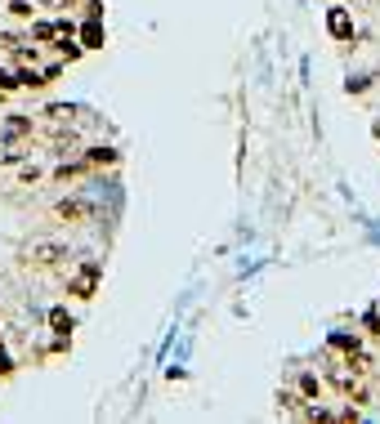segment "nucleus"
I'll return each instance as SVG.
<instances>
[{"label": "nucleus", "instance_id": "423d86ee", "mask_svg": "<svg viewBox=\"0 0 380 424\" xmlns=\"http://www.w3.org/2000/svg\"><path fill=\"white\" fill-rule=\"evenodd\" d=\"M327 31H332L336 41H349L354 36V19L344 9H332V14H327Z\"/></svg>", "mask_w": 380, "mask_h": 424}, {"label": "nucleus", "instance_id": "1a4fd4ad", "mask_svg": "<svg viewBox=\"0 0 380 424\" xmlns=\"http://www.w3.org/2000/svg\"><path fill=\"white\" fill-rule=\"evenodd\" d=\"M49 326H54L58 335H72V317H68V309H54V313H49Z\"/></svg>", "mask_w": 380, "mask_h": 424}, {"label": "nucleus", "instance_id": "6e6552de", "mask_svg": "<svg viewBox=\"0 0 380 424\" xmlns=\"http://www.w3.org/2000/svg\"><path fill=\"white\" fill-rule=\"evenodd\" d=\"M86 161L90 165H112V161H117V152H112V148H86Z\"/></svg>", "mask_w": 380, "mask_h": 424}, {"label": "nucleus", "instance_id": "ddd939ff", "mask_svg": "<svg viewBox=\"0 0 380 424\" xmlns=\"http://www.w3.org/2000/svg\"><path fill=\"white\" fill-rule=\"evenodd\" d=\"M23 157H27L23 148H5V152H0V165H19Z\"/></svg>", "mask_w": 380, "mask_h": 424}, {"label": "nucleus", "instance_id": "9d476101", "mask_svg": "<svg viewBox=\"0 0 380 424\" xmlns=\"http://www.w3.org/2000/svg\"><path fill=\"white\" fill-rule=\"evenodd\" d=\"M300 393H304L309 402H318V398H322V384H318V376H300Z\"/></svg>", "mask_w": 380, "mask_h": 424}, {"label": "nucleus", "instance_id": "f8f14e48", "mask_svg": "<svg viewBox=\"0 0 380 424\" xmlns=\"http://www.w3.org/2000/svg\"><path fill=\"white\" fill-rule=\"evenodd\" d=\"M332 348H340V353H349V358H354V353H358V339H349V335H332Z\"/></svg>", "mask_w": 380, "mask_h": 424}, {"label": "nucleus", "instance_id": "f257e3e1", "mask_svg": "<svg viewBox=\"0 0 380 424\" xmlns=\"http://www.w3.org/2000/svg\"><path fill=\"white\" fill-rule=\"evenodd\" d=\"M358 376H362V371L344 362V366H332V376H327V380H332L340 393H349L354 402H367V388H362V380H358Z\"/></svg>", "mask_w": 380, "mask_h": 424}, {"label": "nucleus", "instance_id": "0eeeda50", "mask_svg": "<svg viewBox=\"0 0 380 424\" xmlns=\"http://www.w3.org/2000/svg\"><path fill=\"white\" fill-rule=\"evenodd\" d=\"M63 31H72L68 23H31V36L36 41H54V36H63Z\"/></svg>", "mask_w": 380, "mask_h": 424}, {"label": "nucleus", "instance_id": "20e7f679", "mask_svg": "<svg viewBox=\"0 0 380 424\" xmlns=\"http://www.w3.org/2000/svg\"><path fill=\"white\" fill-rule=\"evenodd\" d=\"M94 286H98V264H81V273L68 281V291L76 299H94Z\"/></svg>", "mask_w": 380, "mask_h": 424}, {"label": "nucleus", "instance_id": "4468645a", "mask_svg": "<svg viewBox=\"0 0 380 424\" xmlns=\"http://www.w3.org/2000/svg\"><path fill=\"white\" fill-rule=\"evenodd\" d=\"M19 179H23V183H36V179H41V165H23Z\"/></svg>", "mask_w": 380, "mask_h": 424}, {"label": "nucleus", "instance_id": "f03ea898", "mask_svg": "<svg viewBox=\"0 0 380 424\" xmlns=\"http://www.w3.org/2000/svg\"><path fill=\"white\" fill-rule=\"evenodd\" d=\"M27 264H41V268L68 264V246H63V242H31L27 246Z\"/></svg>", "mask_w": 380, "mask_h": 424}, {"label": "nucleus", "instance_id": "39448f33", "mask_svg": "<svg viewBox=\"0 0 380 424\" xmlns=\"http://www.w3.org/2000/svg\"><path fill=\"white\" fill-rule=\"evenodd\" d=\"M31 134V116H23V112H14L5 125H0V139L5 143H14V139H27Z\"/></svg>", "mask_w": 380, "mask_h": 424}, {"label": "nucleus", "instance_id": "9b49d317", "mask_svg": "<svg viewBox=\"0 0 380 424\" xmlns=\"http://www.w3.org/2000/svg\"><path fill=\"white\" fill-rule=\"evenodd\" d=\"M9 14H14V19H23V23H31L36 5H31V0H9Z\"/></svg>", "mask_w": 380, "mask_h": 424}, {"label": "nucleus", "instance_id": "2eb2a0df", "mask_svg": "<svg viewBox=\"0 0 380 424\" xmlns=\"http://www.w3.org/2000/svg\"><path fill=\"white\" fill-rule=\"evenodd\" d=\"M0 90H19V76H9V72H0Z\"/></svg>", "mask_w": 380, "mask_h": 424}, {"label": "nucleus", "instance_id": "7ed1b4c3", "mask_svg": "<svg viewBox=\"0 0 380 424\" xmlns=\"http://www.w3.org/2000/svg\"><path fill=\"white\" fill-rule=\"evenodd\" d=\"M54 214L63 219V224H81V219L94 214V201H86V197H63L58 206H54Z\"/></svg>", "mask_w": 380, "mask_h": 424}]
</instances>
